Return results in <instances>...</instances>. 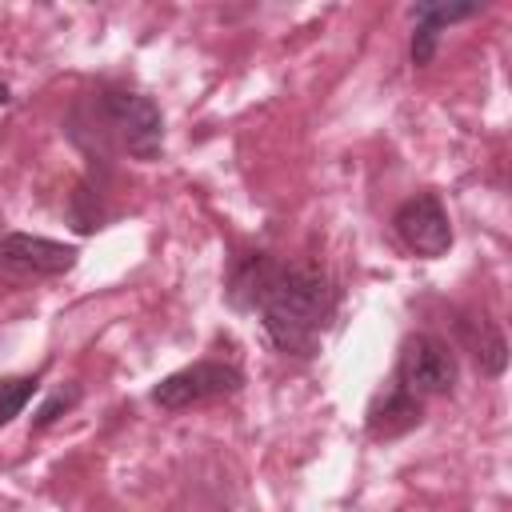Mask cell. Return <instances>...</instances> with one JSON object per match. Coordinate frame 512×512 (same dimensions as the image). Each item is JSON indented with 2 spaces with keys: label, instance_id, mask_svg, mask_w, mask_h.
Segmentation results:
<instances>
[{
  "label": "cell",
  "instance_id": "1",
  "mask_svg": "<svg viewBox=\"0 0 512 512\" xmlns=\"http://www.w3.org/2000/svg\"><path fill=\"white\" fill-rule=\"evenodd\" d=\"M332 308L336 288L328 272H320L316 264H280L256 312L264 320L268 340L284 356H316Z\"/></svg>",
  "mask_w": 512,
  "mask_h": 512
},
{
  "label": "cell",
  "instance_id": "2",
  "mask_svg": "<svg viewBox=\"0 0 512 512\" xmlns=\"http://www.w3.org/2000/svg\"><path fill=\"white\" fill-rule=\"evenodd\" d=\"M100 108H104V120L112 124V132L120 136L128 156H136V160H156L160 156L164 120H160V108L148 96L128 92V88H112V92H104Z\"/></svg>",
  "mask_w": 512,
  "mask_h": 512
},
{
  "label": "cell",
  "instance_id": "3",
  "mask_svg": "<svg viewBox=\"0 0 512 512\" xmlns=\"http://www.w3.org/2000/svg\"><path fill=\"white\" fill-rule=\"evenodd\" d=\"M240 388H244V372L240 368L220 364V360H196V364L164 376L152 388V404H160L168 412H180V408H192V404H204V400L232 396Z\"/></svg>",
  "mask_w": 512,
  "mask_h": 512
},
{
  "label": "cell",
  "instance_id": "4",
  "mask_svg": "<svg viewBox=\"0 0 512 512\" xmlns=\"http://www.w3.org/2000/svg\"><path fill=\"white\" fill-rule=\"evenodd\" d=\"M456 384V356L440 336H408L400 348V388L412 396H444Z\"/></svg>",
  "mask_w": 512,
  "mask_h": 512
},
{
  "label": "cell",
  "instance_id": "5",
  "mask_svg": "<svg viewBox=\"0 0 512 512\" xmlns=\"http://www.w3.org/2000/svg\"><path fill=\"white\" fill-rule=\"evenodd\" d=\"M392 228L404 240V248L416 252V256L432 260V256H444L452 248V220H448L444 204L432 192H420V196L404 200L392 216Z\"/></svg>",
  "mask_w": 512,
  "mask_h": 512
},
{
  "label": "cell",
  "instance_id": "6",
  "mask_svg": "<svg viewBox=\"0 0 512 512\" xmlns=\"http://www.w3.org/2000/svg\"><path fill=\"white\" fill-rule=\"evenodd\" d=\"M76 256H80L76 244H60L48 236H32V232L0 236V268L16 276H64L76 268Z\"/></svg>",
  "mask_w": 512,
  "mask_h": 512
},
{
  "label": "cell",
  "instance_id": "7",
  "mask_svg": "<svg viewBox=\"0 0 512 512\" xmlns=\"http://www.w3.org/2000/svg\"><path fill=\"white\" fill-rule=\"evenodd\" d=\"M276 268H280V260H272V256H264V252L244 256V260L236 264L232 280H228V300H232V308L256 312L260 300H264V292H268V284H272V276H276Z\"/></svg>",
  "mask_w": 512,
  "mask_h": 512
},
{
  "label": "cell",
  "instance_id": "8",
  "mask_svg": "<svg viewBox=\"0 0 512 512\" xmlns=\"http://www.w3.org/2000/svg\"><path fill=\"white\" fill-rule=\"evenodd\" d=\"M460 336H464V344H468V352H472V360L484 376H500L508 368V344H504L500 328L488 316L460 320Z\"/></svg>",
  "mask_w": 512,
  "mask_h": 512
},
{
  "label": "cell",
  "instance_id": "9",
  "mask_svg": "<svg viewBox=\"0 0 512 512\" xmlns=\"http://www.w3.org/2000/svg\"><path fill=\"white\" fill-rule=\"evenodd\" d=\"M420 416H424V408H420V396H412L408 388H392L388 396H384V404L372 412V420H368V432L376 436V440H392V436H404V432H412L416 424H420Z\"/></svg>",
  "mask_w": 512,
  "mask_h": 512
},
{
  "label": "cell",
  "instance_id": "10",
  "mask_svg": "<svg viewBox=\"0 0 512 512\" xmlns=\"http://www.w3.org/2000/svg\"><path fill=\"white\" fill-rule=\"evenodd\" d=\"M36 384H40L36 376H8V380H0V428L12 424L24 412V404L36 392Z\"/></svg>",
  "mask_w": 512,
  "mask_h": 512
},
{
  "label": "cell",
  "instance_id": "11",
  "mask_svg": "<svg viewBox=\"0 0 512 512\" xmlns=\"http://www.w3.org/2000/svg\"><path fill=\"white\" fill-rule=\"evenodd\" d=\"M476 12H480V4H444V0L412 4V16H416V20H428V24H436V28L456 24V20H468V16H476Z\"/></svg>",
  "mask_w": 512,
  "mask_h": 512
},
{
  "label": "cell",
  "instance_id": "12",
  "mask_svg": "<svg viewBox=\"0 0 512 512\" xmlns=\"http://www.w3.org/2000/svg\"><path fill=\"white\" fill-rule=\"evenodd\" d=\"M68 216H72V224H76L80 232H96V228H100V220H104V212H100V200H96V192L80 184V188L72 192Z\"/></svg>",
  "mask_w": 512,
  "mask_h": 512
},
{
  "label": "cell",
  "instance_id": "13",
  "mask_svg": "<svg viewBox=\"0 0 512 512\" xmlns=\"http://www.w3.org/2000/svg\"><path fill=\"white\" fill-rule=\"evenodd\" d=\"M76 400H80V388H76V384H60V388L40 404V412H36V420H32V424H36V428H48V424H52L60 412H68Z\"/></svg>",
  "mask_w": 512,
  "mask_h": 512
},
{
  "label": "cell",
  "instance_id": "14",
  "mask_svg": "<svg viewBox=\"0 0 512 512\" xmlns=\"http://www.w3.org/2000/svg\"><path fill=\"white\" fill-rule=\"evenodd\" d=\"M436 44H440V28L428 24V20H416V32H412V64L416 68H428L432 56H436Z\"/></svg>",
  "mask_w": 512,
  "mask_h": 512
},
{
  "label": "cell",
  "instance_id": "15",
  "mask_svg": "<svg viewBox=\"0 0 512 512\" xmlns=\"http://www.w3.org/2000/svg\"><path fill=\"white\" fill-rule=\"evenodd\" d=\"M4 100H8V84L0 80V104H4Z\"/></svg>",
  "mask_w": 512,
  "mask_h": 512
}]
</instances>
